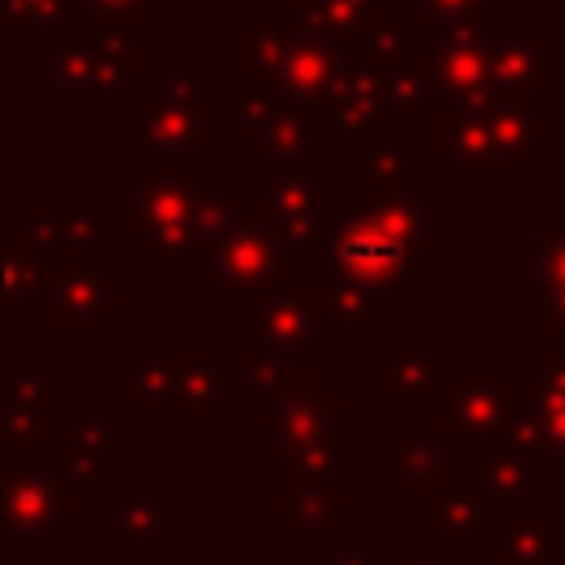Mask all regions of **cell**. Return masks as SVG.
I'll return each mask as SVG.
<instances>
[{"label": "cell", "mask_w": 565, "mask_h": 565, "mask_svg": "<svg viewBox=\"0 0 565 565\" xmlns=\"http://www.w3.org/2000/svg\"><path fill=\"white\" fill-rule=\"evenodd\" d=\"M556 146V115H543L530 97L486 93L463 106L437 110V159L455 168H534Z\"/></svg>", "instance_id": "obj_1"}, {"label": "cell", "mask_w": 565, "mask_h": 565, "mask_svg": "<svg viewBox=\"0 0 565 565\" xmlns=\"http://www.w3.org/2000/svg\"><path fill=\"white\" fill-rule=\"evenodd\" d=\"M79 530V486L57 450H22L0 472V556H53Z\"/></svg>", "instance_id": "obj_2"}, {"label": "cell", "mask_w": 565, "mask_h": 565, "mask_svg": "<svg viewBox=\"0 0 565 565\" xmlns=\"http://www.w3.org/2000/svg\"><path fill=\"white\" fill-rule=\"evenodd\" d=\"M216 102V88H203L194 71L163 66L137 93V154H212L221 146Z\"/></svg>", "instance_id": "obj_3"}, {"label": "cell", "mask_w": 565, "mask_h": 565, "mask_svg": "<svg viewBox=\"0 0 565 565\" xmlns=\"http://www.w3.org/2000/svg\"><path fill=\"white\" fill-rule=\"evenodd\" d=\"M199 194V154H137V185L115 194V230L159 256L185 225Z\"/></svg>", "instance_id": "obj_4"}, {"label": "cell", "mask_w": 565, "mask_h": 565, "mask_svg": "<svg viewBox=\"0 0 565 565\" xmlns=\"http://www.w3.org/2000/svg\"><path fill=\"white\" fill-rule=\"evenodd\" d=\"M199 291H256V287H300V252L274 234L256 212L238 216L230 234L190 274Z\"/></svg>", "instance_id": "obj_5"}, {"label": "cell", "mask_w": 565, "mask_h": 565, "mask_svg": "<svg viewBox=\"0 0 565 565\" xmlns=\"http://www.w3.org/2000/svg\"><path fill=\"white\" fill-rule=\"evenodd\" d=\"M256 216L296 252H327L340 225V194L309 168H278L256 159Z\"/></svg>", "instance_id": "obj_6"}, {"label": "cell", "mask_w": 565, "mask_h": 565, "mask_svg": "<svg viewBox=\"0 0 565 565\" xmlns=\"http://www.w3.org/2000/svg\"><path fill=\"white\" fill-rule=\"evenodd\" d=\"M397 115H402V102L393 93L388 66L366 44H353L344 62V84L322 128L340 141V150L371 154L380 146H397Z\"/></svg>", "instance_id": "obj_7"}, {"label": "cell", "mask_w": 565, "mask_h": 565, "mask_svg": "<svg viewBox=\"0 0 565 565\" xmlns=\"http://www.w3.org/2000/svg\"><path fill=\"white\" fill-rule=\"evenodd\" d=\"M340 433V375L291 371L274 393L256 397V450L282 455L287 446Z\"/></svg>", "instance_id": "obj_8"}, {"label": "cell", "mask_w": 565, "mask_h": 565, "mask_svg": "<svg viewBox=\"0 0 565 565\" xmlns=\"http://www.w3.org/2000/svg\"><path fill=\"white\" fill-rule=\"evenodd\" d=\"M530 375H441L437 380V428L459 450L499 446Z\"/></svg>", "instance_id": "obj_9"}, {"label": "cell", "mask_w": 565, "mask_h": 565, "mask_svg": "<svg viewBox=\"0 0 565 565\" xmlns=\"http://www.w3.org/2000/svg\"><path fill=\"white\" fill-rule=\"evenodd\" d=\"M424 260V252L402 238L393 225H384L371 207H358V212H344L327 252H322V269L331 274H344L371 291H384V287H397L406 274H415Z\"/></svg>", "instance_id": "obj_10"}, {"label": "cell", "mask_w": 565, "mask_h": 565, "mask_svg": "<svg viewBox=\"0 0 565 565\" xmlns=\"http://www.w3.org/2000/svg\"><path fill=\"white\" fill-rule=\"evenodd\" d=\"M424 75L433 93V110L477 102L494 93V31H441V26H415Z\"/></svg>", "instance_id": "obj_11"}, {"label": "cell", "mask_w": 565, "mask_h": 565, "mask_svg": "<svg viewBox=\"0 0 565 565\" xmlns=\"http://www.w3.org/2000/svg\"><path fill=\"white\" fill-rule=\"evenodd\" d=\"M344 62H349V49H335V44L313 40L305 31H287L278 62L256 84H265L269 93H278L287 106L313 115L318 124H327V115L335 106V93L344 84Z\"/></svg>", "instance_id": "obj_12"}, {"label": "cell", "mask_w": 565, "mask_h": 565, "mask_svg": "<svg viewBox=\"0 0 565 565\" xmlns=\"http://www.w3.org/2000/svg\"><path fill=\"white\" fill-rule=\"evenodd\" d=\"M234 340H269L291 353H313L322 340L318 300L305 287H256L234 296Z\"/></svg>", "instance_id": "obj_13"}, {"label": "cell", "mask_w": 565, "mask_h": 565, "mask_svg": "<svg viewBox=\"0 0 565 565\" xmlns=\"http://www.w3.org/2000/svg\"><path fill=\"white\" fill-rule=\"evenodd\" d=\"M62 433V375L57 371H0V450H40Z\"/></svg>", "instance_id": "obj_14"}, {"label": "cell", "mask_w": 565, "mask_h": 565, "mask_svg": "<svg viewBox=\"0 0 565 565\" xmlns=\"http://www.w3.org/2000/svg\"><path fill=\"white\" fill-rule=\"evenodd\" d=\"M35 88L57 102V110H115L124 97L106 66L79 40H53L35 53Z\"/></svg>", "instance_id": "obj_15"}, {"label": "cell", "mask_w": 565, "mask_h": 565, "mask_svg": "<svg viewBox=\"0 0 565 565\" xmlns=\"http://www.w3.org/2000/svg\"><path fill=\"white\" fill-rule=\"evenodd\" d=\"M66 265L22 238L13 225L0 230V313H53Z\"/></svg>", "instance_id": "obj_16"}, {"label": "cell", "mask_w": 565, "mask_h": 565, "mask_svg": "<svg viewBox=\"0 0 565 565\" xmlns=\"http://www.w3.org/2000/svg\"><path fill=\"white\" fill-rule=\"evenodd\" d=\"M62 335H110L119 331V274L97 265H79L62 274L53 305Z\"/></svg>", "instance_id": "obj_17"}, {"label": "cell", "mask_w": 565, "mask_h": 565, "mask_svg": "<svg viewBox=\"0 0 565 565\" xmlns=\"http://www.w3.org/2000/svg\"><path fill=\"white\" fill-rule=\"evenodd\" d=\"M238 216H243V212H238V190H230V185L203 190V185H199V194H194V203H190V212H185L181 234L154 256V265H159L163 274H194V269L203 265V256L230 234V225H234Z\"/></svg>", "instance_id": "obj_18"}, {"label": "cell", "mask_w": 565, "mask_h": 565, "mask_svg": "<svg viewBox=\"0 0 565 565\" xmlns=\"http://www.w3.org/2000/svg\"><path fill=\"white\" fill-rule=\"evenodd\" d=\"M115 428H119V415L115 411H93V415H79L71 428L57 433L53 450H57L62 468L75 477L79 490H88V486L106 481L110 472H119Z\"/></svg>", "instance_id": "obj_19"}, {"label": "cell", "mask_w": 565, "mask_h": 565, "mask_svg": "<svg viewBox=\"0 0 565 565\" xmlns=\"http://www.w3.org/2000/svg\"><path fill=\"white\" fill-rule=\"evenodd\" d=\"M13 230L22 238H31L35 247L53 252L66 269H79V265H97V212L93 207H75V212H35V207H22Z\"/></svg>", "instance_id": "obj_20"}, {"label": "cell", "mask_w": 565, "mask_h": 565, "mask_svg": "<svg viewBox=\"0 0 565 565\" xmlns=\"http://www.w3.org/2000/svg\"><path fill=\"white\" fill-rule=\"evenodd\" d=\"M278 530L282 534H335L340 481L278 468Z\"/></svg>", "instance_id": "obj_21"}, {"label": "cell", "mask_w": 565, "mask_h": 565, "mask_svg": "<svg viewBox=\"0 0 565 565\" xmlns=\"http://www.w3.org/2000/svg\"><path fill=\"white\" fill-rule=\"evenodd\" d=\"M97 530L115 543V552H124V556H150V552H159V543L168 534L181 530V516L168 512L154 494H124L106 512H97Z\"/></svg>", "instance_id": "obj_22"}, {"label": "cell", "mask_w": 565, "mask_h": 565, "mask_svg": "<svg viewBox=\"0 0 565 565\" xmlns=\"http://www.w3.org/2000/svg\"><path fill=\"white\" fill-rule=\"evenodd\" d=\"M322 124L287 102L274 106V115L260 124L256 132V159L260 163H278V168H322Z\"/></svg>", "instance_id": "obj_23"}, {"label": "cell", "mask_w": 565, "mask_h": 565, "mask_svg": "<svg viewBox=\"0 0 565 565\" xmlns=\"http://www.w3.org/2000/svg\"><path fill=\"white\" fill-rule=\"evenodd\" d=\"M459 455H463V450L437 433V437H402V441L388 446L375 463H380V472H388L402 490L428 494V490H437V481H441L450 468H459Z\"/></svg>", "instance_id": "obj_24"}, {"label": "cell", "mask_w": 565, "mask_h": 565, "mask_svg": "<svg viewBox=\"0 0 565 565\" xmlns=\"http://www.w3.org/2000/svg\"><path fill=\"white\" fill-rule=\"evenodd\" d=\"M415 525L428 530V534H437L446 552H468V547H477V539H481L486 508H481V499H477L463 481H459V490H441V486H437V490L419 494V516H415Z\"/></svg>", "instance_id": "obj_25"}, {"label": "cell", "mask_w": 565, "mask_h": 565, "mask_svg": "<svg viewBox=\"0 0 565 565\" xmlns=\"http://www.w3.org/2000/svg\"><path fill=\"white\" fill-rule=\"evenodd\" d=\"M494 93L503 97H530L547 88V53L534 31H494Z\"/></svg>", "instance_id": "obj_26"}, {"label": "cell", "mask_w": 565, "mask_h": 565, "mask_svg": "<svg viewBox=\"0 0 565 565\" xmlns=\"http://www.w3.org/2000/svg\"><path fill=\"white\" fill-rule=\"evenodd\" d=\"M313 300H318V327L322 331H340V335H366L380 327V313H375V291L344 278V274H331L322 269V282L313 287Z\"/></svg>", "instance_id": "obj_27"}, {"label": "cell", "mask_w": 565, "mask_h": 565, "mask_svg": "<svg viewBox=\"0 0 565 565\" xmlns=\"http://www.w3.org/2000/svg\"><path fill=\"white\" fill-rule=\"evenodd\" d=\"M172 375H177V411H190V415H207V411H216V402L225 393L243 388L238 375L225 371L212 349L172 353Z\"/></svg>", "instance_id": "obj_28"}, {"label": "cell", "mask_w": 565, "mask_h": 565, "mask_svg": "<svg viewBox=\"0 0 565 565\" xmlns=\"http://www.w3.org/2000/svg\"><path fill=\"white\" fill-rule=\"evenodd\" d=\"M375 380L380 388L397 402V411H419L424 393L437 388L441 380V358L433 349H384L375 358Z\"/></svg>", "instance_id": "obj_29"}, {"label": "cell", "mask_w": 565, "mask_h": 565, "mask_svg": "<svg viewBox=\"0 0 565 565\" xmlns=\"http://www.w3.org/2000/svg\"><path fill=\"white\" fill-rule=\"evenodd\" d=\"M115 388L128 393L137 402V411L146 415H168L177 411V375H172V349L150 353L141 362H132L128 371L115 375Z\"/></svg>", "instance_id": "obj_30"}, {"label": "cell", "mask_w": 565, "mask_h": 565, "mask_svg": "<svg viewBox=\"0 0 565 565\" xmlns=\"http://www.w3.org/2000/svg\"><path fill=\"white\" fill-rule=\"evenodd\" d=\"M419 190V154L406 146H380L362 159L358 172V203L384 199V194H406Z\"/></svg>", "instance_id": "obj_31"}, {"label": "cell", "mask_w": 565, "mask_h": 565, "mask_svg": "<svg viewBox=\"0 0 565 565\" xmlns=\"http://www.w3.org/2000/svg\"><path fill=\"white\" fill-rule=\"evenodd\" d=\"M291 371H300V353L269 340H234V375L252 397L274 393Z\"/></svg>", "instance_id": "obj_32"}, {"label": "cell", "mask_w": 565, "mask_h": 565, "mask_svg": "<svg viewBox=\"0 0 565 565\" xmlns=\"http://www.w3.org/2000/svg\"><path fill=\"white\" fill-rule=\"evenodd\" d=\"M282 40H287V31H282L278 9H256V22L234 35V62H238V71H252L260 79L278 62Z\"/></svg>", "instance_id": "obj_33"}, {"label": "cell", "mask_w": 565, "mask_h": 565, "mask_svg": "<svg viewBox=\"0 0 565 565\" xmlns=\"http://www.w3.org/2000/svg\"><path fill=\"white\" fill-rule=\"evenodd\" d=\"M402 13L415 18V26H441V31H477V22L499 9V0H397Z\"/></svg>", "instance_id": "obj_34"}, {"label": "cell", "mask_w": 565, "mask_h": 565, "mask_svg": "<svg viewBox=\"0 0 565 565\" xmlns=\"http://www.w3.org/2000/svg\"><path fill=\"white\" fill-rule=\"evenodd\" d=\"M539 269H543V331H556L565 340V230L543 238Z\"/></svg>", "instance_id": "obj_35"}, {"label": "cell", "mask_w": 565, "mask_h": 565, "mask_svg": "<svg viewBox=\"0 0 565 565\" xmlns=\"http://www.w3.org/2000/svg\"><path fill=\"white\" fill-rule=\"evenodd\" d=\"M75 9H79V0H0V31L40 26V31L57 35Z\"/></svg>", "instance_id": "obj_36"}, {"label": "cell", "mask_w": 565, "mask_h": 565, "mask_svg": "<svg viewBox=\"0 0 565 565\" xmlns=\"http://www.w3.org/2000/svg\"><path fill=\"white\" fill-rule=\"evenodd\" d=\"M278 468L309 472V477H340V433L313 437V441H300V446H287L278 455Z\"/></svg>", "instance_id": "obj_37"}, {"label": "cell", "mask_w": 565, "mask_h": 565, "mask_svg": "<svg viewBox=\"0 0 565 565\" xmlns=\"http://www.w3.org/2000/svg\"><path fill=\"white\" fill-rule=\"evenodd\" d=\"M296 9H300V31H305V35L327 40V44H335V49L362 44V40H353V35L344 31V22H340V13H335L331 0H296Z\"/></svg>", "instance_id": "obj_38"}, {"label": "cell", "mask_w": 565, "mask_h": 565, "mask_svg": "<svg viewBox=\"0 0 565 565\" xmlns=\"http://www.w3.org/2000/svg\"><path fill=\"white\" fill-rule=\"evenodd\" d=\"M278 102H282V97H278V93H269L265 84L243 88V93H238V128L256 137V132H260V124L274 115V106H278Z\"/></svg>", "instance_id": "obj_39"}, {"label": "cell", "mask_w": 565, "mask_h": 565, "mask_svg": "<svg viewBox=\"0 0 565 565\" xmlns=\"http://www.w3.org/2000/svg\"><path fill=\"white\" fill-rule=\"evenodd\" d=\"M335 4V13H340V22H344V31L353 35V40H366L371 35V26L380 22V13H384V4L380 0H331Z\"/></svg>", "instance_id": "obj_40"}, {"label": "cell", "mask_w": 565, "mask_h": 565, "mask_svg": "<svg viewBox=\"0 0 565 565\" xmlns=\"http://www.w3.org/2000/svg\"><path fill=\"white\" fill-rule=\"evenodd\" d=\"M79 9H88L102 22H119V26H137L141 13L154 9V0H79Z\"/></svg>", "instance_id": "obj_41"}, {"label": "cell", "mask_w": 565, "mask_h": 565, "mask_svg": "<svg viewBox=\"0 0 565 565\" xmlns=\"http://www.w3.org/2000/svg\"><path fill=\"white\" fill-rule=\"evenodd\" d=\"M318 565H375V556H371V552H340V547H327V552L318 556Z\"/></svg>", "instance_id": "obj_42"}, {"label": "cell", "mask_w": 565, "mask_h": 565, "mask_svg": "<svg viewBox=\"0 0 565 565\" xmlns=\"http://www.w3.org/2000/svg\"><path fill=\"white\" fill-rule=\"evenodd\" d=\"M397 565H459V561H455V552L441 547V552H402Z\"/></svg>", "instance_id": "obj_43"}, {"label": "cell", "mask_w": 565, "mask_h": 565, "mask_svg": "<svg viewBox=\"0 0 565 565\" xmlns=\"http://www.w3.org/2000/svg\"><path fill=\"white\" fill-rule=\"evenodd\" d=\"M561 344H565V340H561ZM561 358H565V353H561Z\"/></svg>", "instance_id": "obj_44"}]
</instances>
